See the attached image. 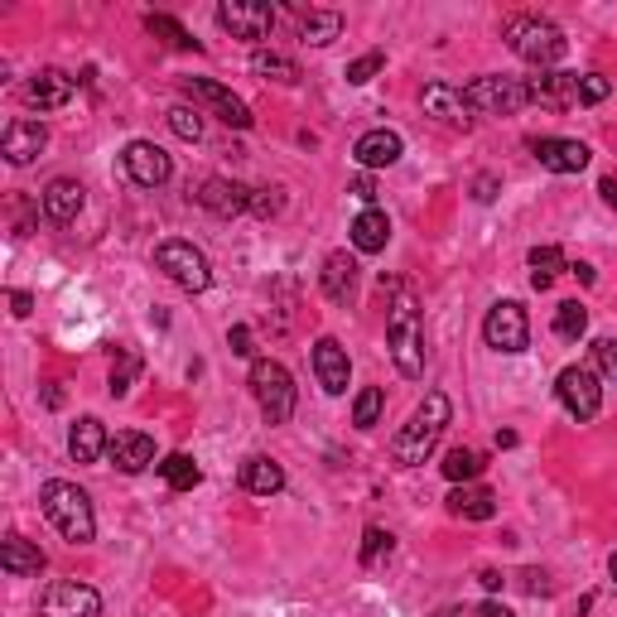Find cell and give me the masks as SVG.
<instances>
[{
	"label": "cell",
	"instance_id": "cell-1",
	"mask_svg": "<svg viewBox=\"0 0 617 617\" xmlns=\"http://www.w3.org/2000/svg\"><path fill=\"white\" fill-rule=\"evenodd\" d=\"M381 290H391V314H386V343L396 357V372L401 376H425V323H420V304L405 290L401 280H386L381 275Z\"/></svg>",
	"mask_w": 617,
	"mask_h": 617
},
{
	"label": "cell",
	"instance_id": "cell-2",
	"mask_svg": "<svg viewBox=\"0 0 617 617\" xmlns=\"http://www.w3.org/2000/svg\"><path fill=\"white\" fill-rule=\"evenodd\" d=\"M449 420H454L449 396H444V391H430L425 401L415 405V415L396 430V439H391V458H396L401 468H420V463L439 449V439H444V430H449Z\"/></svg>",
	"mask_w": 617,
	"mask_h": 617
},
{
	"label": "cell",
	"instance_id": "cell-3",
	"mask_svg": "<svg viewBox=\"0 0 617 617\" xmlns=\"http://www.w3.org/2000/svg\"><path fill=\"white\" fill-rule=\"evenodd\" d=\"M39 507H44V516L54 521V531L68 540V545H92L97 516H92V502H87V492H82L78 483L49 478V483L39 487Z\"/></svg>",
	"mask_w": 617,
	"mask_h": 617
},
{
	"label": "cell",
	"instance_id": "cell-4",
	"mask_svg": "<svg viewBox=\"0 0 617 617\" xmlns=\"http://www.w3.org/2000/svg\"><path fill=\"white\" fill-rule=\"evenodd\" d=\"M502 39H507V49L516 58H526L531 68H550V63H560L569 54V39H564V29L555 20H540V15H511L507 29H502Z\"/></svg>",
	"mask_w": 617,
	"mask_h": 617
},
{
	"label": "cell",
	"instance_id": "cell-5",
	"mask_svg": "<svg viewBox=\"0 0 617 617\" xmlns=\"http://www.w3.org/2000/svg\"><path fill=\"white\" fill-rule=\"evenodd\" d=\"M246 381H251V396L261 405L266 425H285L295 415V376H290V367H280L275 357H256Z\"/></svg>",
	"mask_w": 617,
	"mask_h": 617
},
{
	"label": "cell",
	"instance_id": "cell-6",
	"mask_svg": "<svg viewBox=\"0 0 617 617\" xmlns=\"http://www.w3.org/2000/svg\"><path fill=\"white\" fill-rule=\"evenodd\" d=\"M155 270H164L188 295H203L213 285V266H208V256L193 242H160L155 246Z\"/></svg>",
	"mask_w": 617,
	"mask_h": 617
},
{
	"label": "cell",
	"instance_id": "cell-7",
	"mask_svg": "<svg viewBox=\"0 0 617 617\" xmlns=\"http://www.w3.org/2000/svg\"><path fill=\"white\" fill-rule=\"evenodd\" d=\"M526 102H531V97H526V82L521 78H497V73H487V78H473L463 87V107L478 111V116H516Z\"/></svg>",
	"mask_w": 617,
	"mask_h": 617
},
{
	"label": "cell",
	"instance_id": "cell-8",
	"mask_svg": "<svg viewBox=\"0 0 617 617\" xmlns=\"http://www.w3.org/2000/svg\"><path fill=\"white\" fill-rule=\"evenodd\" d=\"M179 92H184L188 102L198 111H213L222 126H232V131H246L256 116H251V107H246L237 92H227L222 82H213V78H179Z\"/></svg>",
	"mask_w": 617,
	"mask_h": 617
},
{
	"label": "cell",
	"instance_id": "cell-9",
	"mask_svg": "<svg viewBox=\"0 0 617 617\" xmlns=\"http://www.w3.org/2000/svg\"><path fill=\"white\" fill-rule=\"evenodd\" d=\"M483 338L492 352H507V357L511 352H526L531 348V319H526V309L516 299H497L483 319Z\"/></svg>",
	"mask_w": 617,
	"mask_h": 617
},
{
	"label": "cell",
	"instance_id": "cell-10",
	"mask_svg": "<svg viewBox=\"0 0 617 617\" xmlns=\"http://www.w3.org/2000/svg\"><path fill=\"white\" fill-rule=\"evenodd\" d=\"M603 376L593 372V367H564L560 381H555V396H560V405L579 420V425H589L593 415L603 410V386H598Z\"/></svg>",
	"mask_w": 617,
	"mask_h": 617
},
{
	"label": "cell",
	"instance_id": "cell-11",
	"mask_svg": "<svg viewBox=\"0 0 617 617\" xmlns=\"http://www.w3.org/2000/svg\"><path fill=\"white\" fill-rule=\"evenodd\" d=\"M217 25L227 29L232 39H266L270 29H275V5L266 0H222L217 5Z\"/></svg>",
	"mask_w": 617,
	"mask_h": 617
},
{
	"label": "cell",
	"instance_id": "cell-12",
	"mask_svg": "<svg viewBox=\"0 0 617 617\" xmlns=\"http://www.w3.org/2000/svg\"><path fill=\"white\" fill-rule=\"evenodd\" d=\"M102 613V593L73 584V579H58L39 593V617H97Z\"/></svg>",
	"mask_w": 617,
	"mask_h": 617
},
{
	"label": "cell",
	"instance_id": "cell-13",
	"mask_svg": "<svg viewBox=\"0 0 617 617\" xmlns=\"http://www.w3.org/2000/svg\"><path fill=\"white\" fill-rule=\"evenodd\" d=\"M121 169H126V179L135 188H160L169 184V174H174V164L164 155L155 140H131L126 150H121Z\"/></svg>",
	"mask_w": 617,
	"mask_h": 617
},
{
	"label": "cell",
	"instance_id": "cell-14",
	"mask_svg": "<svg viewBox=\"0 0 617 617\" xmlns=\"http://www.w3.org/2000/svg\"><path fill=\"white\" fill-rule=\"evenodd\" d=\"M531 155L540 160V169L550 174H579L593 160V150L584 140H569V135H536L531 140Z\"/></svg>",
	"mask_w": 617,
	"mask_h": 617
},
{
	"label": "cell",
	"instance_id": "cell-15",
	"mask_svg": "<svg viewBox=\"0 0 617 617\" xmlns=\"http://www.w3.org/2000/svg\"><path fill=\"white\" fill-rule=\"evenodd\" d=\"M193 198H198V203H203V208H208L213 217H222V222H232V217L251 213V188L237 184V179H222V174L203 179Z\"/></svg>",
	"mask_w": 617,
	"mask_h": 617
},
{
	"label": "cell",
	"instance_id": "cell-16",
	"mask_svg": "<svg viewBox=\"0 0 617 617\" xmlns=\"http://www.w3.org/2000/svg\"><path fill=\"white\" fill-rule=\"evenodd\" d=\"M579 73H540L536 82H526V97L536 107H550V111H569V107H584L579 102Z\"/></svg>",
	"mask_w": 617,
	"mask_h": 617
},
{
	"label": "cell",
	"instance_id": "cell-17",
	"mask_svg": "<svg viewBox=\"0 0 617 617\" xmlns=\"http://www.w3.org/2000/svg\"><path fill=\"white\" fill-rule=\"evenodd\" d=\"M314 376L328 396H343L348 391V376H352V362H348V348L338 338H319L314 343Z\"/></svg>",
	"mask_w": 617,
	"mask_h": 617
},
{
	"label": "cell",
	"instance_id": "cell-18",
	"mask_svg": "<svg viewBox=\"0 0 617 617\" xmlns=\"http://www.w3.org/2000/svg\"><path fill=\"white\" fill-rule=\"evenodd\" d=\"M405 140L396 131H386V126H376V131L357 135V145H352V160L362 164V169H391V164L401 160Z\"/></svg>",
	"mask_w": 617,
	"mask_h": 617
},
{
	"label": "cell",
	"instance_id": "cell-19",
	"mask_svg": "<svg viewBox=\"0 0 617 617\" xmlns=\"http://www.w3.org/2000/svg\"><path fill=\"white\" fill-rule=\"evenodd\" d=\"M319 285L333 304H352V295H357V256L328 251V256H323V270H319Z\"/></svg>",
	"mask_w": 617,
	"mask_h": 617
},
{
	"label": "cell",
	"instance_id": "cell-20",
	"mask_svg": "<svg viewBox=\"0 0 617 617\" xmlns=\"http://www.w3.org/2000/svg\"><path fill=\"white\" fill-rule=\"evenodd\" d=\"M44 145H49V126H44V121H10V126H5V140H0V150H5L10 164L39 160Z\"/></svg>",
	"mask_w": 617,
	"mask_h": 617
},
{
	"label": "cell",
	"instance_id": "cell-21",
	"mask_svg": "<svg viewBox=\"0 0 617 617\" xmlns=\"http://www.w3.org/2000/svg\"><path fill=\"white\" fill-rule=\"evenodd\" d=\"M107 454L121 473H145V468L155 463V439L140 434V430H121V434H111Z\"/></svg>",
	"mask_w": 617,
	"mask_h": 617
},
{
	"label": "cell",
	"instance_id": "cell-22",
	"mask_svg": "<svg viewBox=\"0 0 617 617\" xmlns=\"http://www.w3.org/2000/svg\"><path fill=\"white\" fill-rule=\"evenodd\" d=\"M68 97H73V78L68 73H58V68H39L25 87V102L39 111H58L68 107Z\"/></svg>",
	"mask_w": 617,
	"mask_h": 617
},
{
	"label": "cell",
	"instance_id": "cell-23",
	"mask_svg": "<svg viewBox=\"0 0 617 617\" xmlns=\"http://www.w3.org/2000/svg\"><path fill=\"white\" fill-rule=\"evenodd\" d=\"M107 444H111V434L97 415H82L78 425L68 430V454H73V463H97V458L107 454Z\"/></svg>",
	"mask_w": 617,
	"mask_h": 617
},
{
	"label": "cell",
	"instance_id": "cell-24",
	"mask_svg": "<svg viewBox=\"0 0 617 617\" xmlns=\"http://www.w3.org/2000/svg\"><path fill=\"white\" fill-rule=\"evenodd\" d=\"M44 550L39 545H29L25 536H5V545H0V569L5 574H15V579H39L44 574Z\"/></svg>",
	"mask_w": 617,
	"mask_h": 617
},
{
	"label": "cell",
	"instance_id": "cell-25",
	"mask_svg": "<svg viewBox=\"0 0 617 617\" xmlns=\"http://www.w3.org/2000/svg\"><path fill=\"white\" fill-rule=\"evenodd\" d=\"M348 232L362 256H376V251H386V242H391V217L381 213V208H362V213L352 217Z\"/></svg>",
	"mask_w": 617,
	"mask_h": 617
},
{
	"label": "cell",
	"instance_id": "cell-26",
	"mask_svg": "<svg viewBox=\"0 0 617 617\" xmlns=\"http://www.w3.org/2000/svg\"><path fill=\"white\" fill-rule=\"evenodd\" d=\"M78 213H82V184L78 179H54V184L44 188V217H49L54 227L78 222Z\"/></svg>",
	"mask_w": 617,
	"mask_h": 617
},
{
	"label": "cell",
	"instance_id": "cell-27",
	"mask_svg": "<svg viewBox=\"0 0 617 617\" xmlns=\"http://www.w3.org/2000/svg\"><path fill=\"white\" fill-rule=\"evenodd\" d=\"M420 107L430 111L434 121H444V126H468V116H463V92H454V87H449V82H430V87H425V92H420Z\"/></svg>",
	"mask_w": 617,
	"mask_h": 617
},
{
	"label": "cell",
	"instance_id": "cell-28",
	"mask_svg": "<svg viewBox=\"0 0 617 617\" xmlns=\"http://www.w3.org/2000/svg\"><path fill=\"white\" fill-rule=\"evenodd\" d=\"M449 511L463 516V521H492V516H497V492H492V487L458 483L454 492H449Z\"/></svg>",
	"mask_w": 617,
	"mask_h": 617
},
{
	"label": "cell",
	"instance_id": "cell-29",
	"mask_svg": "<svg viewBox=\"0 0 617 617\" xmlns=\"http://www.w3.org/2000/svg\"><path fill=\"white\" fill-rule=\"evenodd\" d=\"M242 487L246 492H256V497H275V492H285V468L275 463V458H246L242 463Z\"/></svg>",
	"mask_w": 617,
	"mask_h": 617
},
{
	"label": "cell",
	"instance_id": "cell-30",
	"mask_svg": "<svg viewBox=\"0 0 617 617\" xmlns=\"http://www.w3.org/2000/svg\"><path fill=\"white\" fill-rule=\"evenodd\" d=\"M338 34H343V15H338V10H299V39H304V44L328 49Z\"/></svg>",
	"mask_w": 617,
	"mask_h": 617
},
{
	"label": "cell",
	"instance_id": "cell-31",
	"mask_svg": "<svg viewBox=\"0 0 617 617\" xmlns=\"http://www.w3.org/2000/svg\"><path fill=\"white\" fill-rule=\"evenodd\" d=\"M251 73H256V78H266V82H285V87H295V82L304 78L295 58L270 54V49H256V54H251Z\"/></svg>",
	"mask_w": 617,
	"mask_h": 617
},
{
	"label": "cell",
	"instance_id": "cell-32",
	"mask_svg": "<svg viewBox=\"0 0 617 617\" xmlns=\"http://www.w3.org/2000/svg\"><path fill=\"white\" fill-rule=\"evenodd\" d=\"M160 478L169 483V492H193V487L203 483V468H198L188 454H169L160 463Z\"/></svg>",
	"mask_w": 617,
	"mask_h": 617
},
{
	"label": "cell",
	"instance_id": "cell-33",
	"mask_svg": "<svg viewBox=\"0 0 617 617\" xmlns=\"http://www.w3.org/2000/svg\"><path fill=\"white\" fill-rule=\"evenodd\" d=\"M526 261H531V285H536V290H550V285H555V275H560V270H569V266H564L560 246H536Z\"/></svg>",
	"mask_w": 617,
	"mask_h": 617
},
{
	"label": "cell",
	"instance_id": "cell-34",
	"mask_svg": "<svg viewBox=\"0 0 617 617\" xmlns=\"http://www.w3.org/2000/svg\"><path fill=\"white\" fill-rule=\"evenodd\" d=\"M589 333V309L579 304V299H564L560 309H555V338H564V343H579Z\"/></svg>",
	"mask_w": 617,
	"mask_h": 617
},
{
	"label": "cell",
	"instance_id": "cell-35",
	"mask_svg": "<svg viewBox=\"0 0 617 617\" xmlns=\"http://www.w3.org/2000/svg\"><path fill=\"white\" fill-rule=\"evenodd\" d=\"M381 410H386V391L381 386H362L357 401H352V425L357 430H376L381 425Z\"/></svg>",
	"mask_w": 617,
	"mask_h": 617
},
{
	"label": "cell",
	"instance_id": "cell-36",
	"mask_svg": "<svg viewBox=\"0 0 617 617\" xmlns=\"http://www.w3.org/2000/svg\"><path fill=\"white\" fill-rule=\"evenodd\" d=\"M483 468H487V458L478 454V449H449V454H444V478H449V483H473Z\"/></svg>",
	"mask_w": 617,
	"mask_h": 617
},
{
	"label": "cell",
	"instance_id": "cell-37",
	"mask_svg": "<svg viewBox=\"0 0 617 617\" xmlns=\"http://www.w3.org/2000/svg\"><path fill=\"white\" fill-rule=\"evenodd\" d=\"M145 29H150L155 39H164L169 49H193V54L203 49V44H198V39H193V34H188L179 20H169V15H145Z\"/></svg>",
	"mask_w": 617,
	"mask_h": 617
},
{
	"label": "cell",
	"instance_id": "cell-38",
	"mask_svg": "<svg viewBox=\"0 0 617 617\" xmlns=\"http://www.w3.org/2000/svg\"><path fill=\"white\" fill-rule=\"evenodd\" d=\"M135 376H140V352L135 348H116V367H111V396H131Z\"/></svg>",
	"mask_w": 617,
	"mask_h": 617
},
{
	"label": "cell",
	"instance_id": "cell-39",
	"mask_svg": "<svg viewBox=\"0 0 617 617\" xmlns=\"http://www.w3.org/2000/svg\"><path fill=\"white\" fill-rule=\"evenodd\" d=\"M169 131L188 140V145H198L203 140V111L198 107H169Z\"/></svg>",
	"mask_w": 617,
	"mask_h": 617
},
{
	"label": "cell",
	"instance_id": "cell-40",
	"mask_svg": "<svg viewBox=\"0 0 617 617\" xmlns=\"http://www.w3.org/2000/svg\"><path fill=\"white\" fill-rule=\"evenodd\" d=\"M391 545H396V540H391V531L367 526V531H362V555H357V560H362V569H372L381 555H391Z\"/></svg>",
	"mask_w": 617,
	"mask_h": 617
},
{
	"label": "cell",
	"instance_id": "cell-41",
	"mask_svg": "<svg viewBox=\"0 0 617 617\" xmlns=\"http://www.w3.org/2000/svg\"><path fill=\"white\" fill-rule=\"evenodd\" d=\"M381 68H386V54H381V49H372V54H362V58H352V63H348V82H352V87H367Z\"/></svg>",
	"mask_w": 617,
	"mask_h": 617
},
{
	"label": "cell",
	"instance_id": "cell-42",
	"mask_svg": "<svg viewBox=\"0 0 617 617\" xmlns=\"http://www.w3.org/2000/svg\"><path fill=\"white\" fill-rule=\"evenodd\" d=\"M593 372L603 381H617V338H598L593 343Z\"/></svg>",
	"mask_w": 617,
	"mask_h": 617
},
{
	"label": "cell",
	"instance_id": "cell-43",
	"mask_svg": "<svg viewBox=\"0 0 617 617\" xmlns=\"http://www.w3.org/2000/svg\"><path fill=\"white\" fill-rule=\"evenodd\" d=\"M608 92H613V82L603 78V73H584V82H579V102H584V107H598Z\"/></svg>",
	"mask_w": 617,
	"mask_h": 617
},
{
	"label": "cell",
	"instance_id": "cell-44",
	"mask_svg": "<svg viewBox=\"0 0 617 617\" xmlns=\"http://www.w3.org/2000/svg\"><path fill=\"white\" fill-rule=\"evenodd\" d=\"M280 208H285L280 188H251V213H256V217H275Z\"/></svg>",
	"mask_w": 617,
	"mask_h": 617
},
{
	"label": "cell",
	"instance_id": "cell-45",
	"mask_svg": "<svg viewBox=\"0 0 617 617\" xmlns=\"http://www.w3.org/2000/svg\"><path fill=\"white\" fill-rule=\"evenodd\" d=\"M516 584H521V589L531 593V598H545V593L555 589V584H550V574H545V569H521V574H516Z\"/></svg>",
	"mask_w": 617,
	"mask_h": 617
},
{
	"label": "cell",
	"instance_id": "cell-46",
	"mask_svg": "<svg viewBox=\"0 0 617 617\" xmlns=\"http://www.w3.org/2000/svg\"><path fill=\"white\" fill-rule=\"evenodd\" d=\"M227 348L237 352V357H251V328H246V323H237V328H232V333H227Z\"/></svg>",
	"mask_w": 617,
	"mask_h": 617
},
{
	"label": "cell",
	"instance_id": "cell-47",
	"mask_svg": "<svg viewBox=\"0 0 617 617\" xmlns=\"http://www.w3.org/2000/svg\"><path fill=\"white\" fill-rule=\"evenodd\" d=\"M10 314H15V319H29V314H34V295H29V290H10Z\"/></svg>",
	"mask_w": 617,
	"mask_h": 617
},
{
	"label": "cell",
	"instance_id": "cell-48",
	"mask_svg": "<svg viewBox=\"0 0 617 617\" xmlns=\"http://www.w3.org/2000/svg\"><path fill=\"white\" fill-rule=\"evenodd\" d=\"M348 193H357V198H362L367 208H376V184H372V179H367V174H357V179H352V184H348Z\"/></svg>",
	"mask_w": 617,
	"mask_h": 617
},
{
	"label": "cell",
	"instance_id": "cell-49",
	"mask_svg": "<svg viewBox=\"0 0 617 617\" xmlns=\"http://www.w3.org/2000/svg\"><path fill=\"white\" fill-rule=\"evenodd\" d=\"M473 198H478V203H492V198H497V179H492V174H478V179H473Z\"/></svg>",
	"mask_w": 617,
	"mask_h": 617
},
{
	"label": "cell",
	"instance_id": "cell-50",
	"mask_svg": "<svg viewBox=\"0 0 617 617\" xmlns=\"http://www.w3.org/2000/svg\"><path fill=\"white\" fill-rule=\"evenodd\" d=\"M478 584H483V589H502L507 579H502V569H478Z\"/></svg>",
	"mask_w": 617,
	"mask_h": 617
},
{
	"label": "cell",
	"instance_id": "cell-51",
	"mask_svg": "<svg viewBox=\"0 0 617 617\" xmlns=\"http://www.w3.org/2000/svg\"><path fill=\"white\" fill-rule=\"evenodd\" d=\"M478 613H483V617H516V613L507 608V603H497V598H487V603L478 608Z\"/></svg>",
	"mask_w": 617,
	"mask_h": 617
},
{
	"label": "cell",
	"instance_id": "cell-52",
	"mask_svg": "<svg viewBox=\"0 0 617 617\" xmlns=\"http://www.w3.org/2000/svg\"><path fill=\"white\" fill-rule=\"evenodd\" d=\"M598 193H603V203L617 213V179H603V184H598Z\"/></svg>",
	"mask_w": 617,
	"mask_h": 617
},
{
	"label": "cell",
	"instance_id": "cell-53",
	"mask_svg": "<svg viewBox=\"0 0 617 617\" xmlns=\"http://www.w3.org/2000/svg\"><path fill=\"white\" fill-rule=\"evenodd\" d=\"M44 405H49V410H58V405H63V391H58V386H44Z\"/></svg>",
	"mask_w": 617,
	"mask_h": 617
},
{
	"label": "cell",
	"instance_id": "cell-54",
	"mask_svg": "<svg viewBox=\"0 0 617 617\" xmlns=\"http://www.w3.org/2000/svg\"><path fill=\"white\" fill-rule=\"evenodd\" d=\"M569 270H574V275H579L584 285H593V266H584V261H579V266H569Z\"/></svg>",
	"mask_w": 617,
	"mask_h": 617
},
{
	"label": "cell",
	"instance_id": "cell-55",
	"mask_svg": "<svg viewBox=\"0 0 617 617\" xmlns=\"http://www.w3.org/2000/svg\"><path fill=\"white\" fill-rule=\"evenodd\" d=\"M434 617H468V608H439Z\"/></svg>",
	"mask_w": 617,
	"mask_h": 617
},
{
	"label": "cell",
	"instance_id": "cell-56",
	"mask_svg": "<svg viewBox=\"0 0 617 617\" xmlns=\"http://www.w3.org/2000/svg\"><path fill=\"white\" fill-rule=\"evenodd\" d=\"M608 574H613V579H617V550H613V555H608Z\"/></svg>",
	"mask_w": 617,
	"mask_h": 617
}]
</instances>
